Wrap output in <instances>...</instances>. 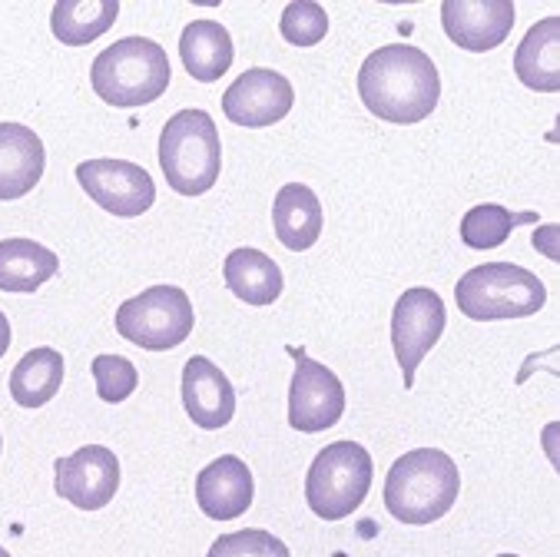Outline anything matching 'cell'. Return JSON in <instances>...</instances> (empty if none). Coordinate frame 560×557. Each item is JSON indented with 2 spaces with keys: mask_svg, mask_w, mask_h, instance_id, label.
I'll return each instance as SVG.
<instances>
[{
  "mask_svg": "<svg viewBox=\"0 0 560 557\" xmlns=\"http://www.w3.org/2000/svg\"><path fill=\"white\" fill-rule=\"evenodd\" d=\"M359 96L369 114L388 124H421L441 100L434 60L411 44H388L365 57L359 70Z\"/></svg>",
  "mask_w": 560,
  "mask_h": 557,
  "instance_id": "6da1fadb",
  "label": "cell"
},
{
  "mask_svg": "<svg viewBox=\"0 0 560 557\" xmlns=\"http://www.w3.org/2000/svg\"><path fill=\"white\" fill-rule=\"evenodd\" d=\"M462 472L441 449H415L401 455L385 478V508L401 524H434L455 508Z\"/></svg>",
  "mask_w": 560,
  "mask_h": 557,
  "instance_id": "7a4b0ae2",
  "label": "cell"
},
{
  "mask_svg": "<svg viewBox=\"0 0 560 557\" xmlns=\"http://www.w3.org/2000/svg\"><path fill=\"white\" fill-rule=\"evenodd\" d=\"M173 80V67L166 50L150 37H124L100 50L90 67L93 93L120 109L147 106L166 93Z\"/></svg>",
  "mask_w": 560,
  "mask_h": 557,
  "instance_id": "3957f363",
  "label": "cell"
},
{
  "mask_svg": "<svg viewBox=\"0 0 560 557\" xmlns=\"http://www.w3.org/2000/svg\"><path fill=\"white\" fill-rule=\"evenodd\" d=\"M160 166L179 196H202L222 170L219 130L206 109H179L160 134Z\"/></svg>",
  "mask_w": 560,
  "mask_h": 557,
  "instance_id": "277c9868",
  "label": "cell"
},
{
  "mask_svg": "<svg viewBox=\"0 0 560 557\" xmlns=\"http://www.w3.org/2000/svg\"><path fill=\"white\" fill-rule=\"evenodd\" d=\"M455 302L471 322H511L540 312L547 289L534 272L514 263H488L468 269L458 279Z\"/></svg>",
  "mask_w": 560,
  "mask_h": 557,
  "instance_id": "5b68a950",
  "label": "cell"
},
{
  "mask_svg": "<svg viewBox=\"0 0 560 557\" xmlns=\"http://www.w3.org/2000/svg\"><path fill=\"white\" fill-rule=\"evenodd\" d=\"M372 475V455L359 441H331L308 468L305 501L322 521H342L365 504Z\"/></svg>",
  "mask_w": 560,
  "mask_h": 557,
  "instance_id": "8992f818",
  "label": "cell"
},
{
  "mask_svg": "<svg viewBox=\"0 0 560 557\" xmlns=\"http://www.w3.org/2000/svg\"><path fill=\"white\" fill-rule=\"evenodd\" d=\"M192 302L179 286H150L117 309V332L147 352H170L192 336Z\"/></svg>",
  "mask_w": 560,
  "mask_h": 557,
  "instance_id": "52a82bcc",
  "label": "cell"
},
{
  "mask_svg": "<svg viewBox=\"0 0 560 557\" xmlns=\"http://www.w3.org/2000/svg\"><path fill=\"white\" fill-rule=\"evenodd\" d=\"M444 322H447V312H444V302L434 289L415 286V289L398 295L395 312H392V349H395V359L401 365L408 388L415 382L421 359L441 339Z\"/></svg>",
  "mask_w": 560,
  "mask_h": 557,
  "instance_id": "ba28073f",
  "label": "cell"
},
{
  "mask_svg": "<svg viewBox=\"0 0 560 557\" xmlns=\"http://www.w3.org/2000/svg\"><path fill=\"white\" fill-rule=\"evenodd\" d=\"M77 183L100 209L120 219L143 216L156 202L153 176L130 160H86L77 166Z\"/></svg>",
  "mask_w": 560,
  "mask_h": 557,
  "instance_id": "9c48e42d",
  "label": "cell"
},
{
  "mask_svg": "<svg viewBox=\"0 0 560 557\" xmlns=\"http://www.w3.org/2000/svg\"><path fill=\"white\" fill-rule=\"evenodd\" d=\"M54 475L57 495L80 511H100L120 491V459L106 444H83L80 452L57 459Z\"/></svg>",
  "mask_w": 560,
  "mask_h": 557,
  "instance_id": "30bf717a",
  "label": "cell"
},
{
  "mask_svg": "<svg viewBox=\"0 0 560 557\" xmlns=\"http://www.w3.org/2000/svg\"><path fill=\"white\" fill-rule=\"evenodd\" d=\"M295 375L289 385V425L295 431H325L346 415V388L328 365L295 356Z\"/></svg>",
  "mask_w": 560,
  "mask_h": 557,
  "instance_id": "8fae6325",
  "label": "cell"
},
{
  "mask_svg": "<svg viewBox=\"0 0 560 557\" xmlns=\"http://www.w3.org/2000/svg\"><path fill=\"white\" fill-rule=\"evenodd\" d=\"M295 103L292 83L269 67L246 70L236 83H230L226 96H222V114L236 127L262 130L279 124Z\"/></svg>",
  "mask_w": 560,
  "mask_h": 557,
  "instance_id": "7c38bea8",
  "label": "cell"
},
{
  "mask_svg": "<svg viewBox=\"0 0 560 557\" xmlns=\"http://www.w3.org/2000/svg\"><path fill=\"white\" fill-rule=\"evenodd\" d=\"M514 4L511 0H444L441 24L452 44L471 54H485L501 47L514 31Z\"/></svg>",
  "mask_w": 560,
  "mask_h": 557,
  "instance_id": "4fadbf2b",
  "label": "cell"
},
{
  "mask_svg": "<svg viewBox=\"0 0 560 557\" xmlns=\"http://www.w3.org/2000/svg\"><path fill=\"white\" fill-rule=\"evenodd\" d=\"M256 481L243 459L236 455H219L209 462L196 478V501L199 511L212 521H233L253 508Z\"/></svg>",
  "mask_w": 560,
  "mask_h": 557,
  "instance_id": "5bb4252c",
  "label": "cell"
},
{
  "mask_svg": "<svg viewBox=\"0 0 560 557\" xmlns=\"http://www.w3.org/2000/svg\"><path fill=\"white\" fill-rule=\"evenodd\" d=\"M183 405L192 425L215 431L226 428L236 415V392L219 365H212L206 356H192L183 369Z\"/></svg>",
  "mask_w": 560,
  "mask_h": 557,
  "instance_id": "9a60e30c",
  "label": "cell"
},
{
  "mask_svg": "<svg viewBox=\"0 0 560 557\" xmlns=\"http://www.w3.org/2000/svg\"><path fill=\"white\" fill-rule=\"evenodd\" d=\"M47 166L44 140L24 124H0V199L27 196Z\"/></svg>",
  "mask_w": 560,
  "mask_h": 557,
  "instance_id": "2e32d148",
  "label": "cell"
},
{
  "mask_svg": "<svg viewBox=\"0 0 560 557\" xmlns=\"http://www.w3.org/2000/svg\"><path fill=\"white\" fill-rule=\"evenodd\" d=\"M322 222L325 216H322V202L315 189H308L305 183H289L279 189L272 202V227L285 250L292 253L312 250L322 236Z\"/></svg>",
  "mask_w": 560,
  "mask_h": 557,
  "instance_id": "e0dca14e",
  "label": "cell"
},
{
  "mask_svg": "<svg viewBox=\"0 0 560 557\" xmlns=\"http://www.w3.org/2000/svg\"><path fill=\"white\" fill-rule=\"evenodd\" d=\"M514 73L537 93L560 90V18L537 21L514 54Z\"/></svg>",
  "mask_w": 560,
  "mask_h": 557,
  "instance_id": "ac0fdd59",
  "label": "cell"
},
{
  "mask_svg": "<svg viewBox=\"0 0 560 557\" xmlns=\"http://www.w3.org/2000/svg\"><path fill=\"white\" fill-rule=\"evenodd\" d=\"M179 57L192 80L212 83L233 67V37L215 21H192L179 37Z\"/></svg>",
  "mask_w": 560,
  "mask_h": 557,
  "instance_id": "d6986e66",
  "label": "cell"
},
{
  "mask_svg": "<svg viewBox=\"0 0 560 557\" xmlns=\"http://www.w3.org/2000/svg\"><path fill=\"white\" fill-rule=\"evenodd\" d=\"M222 276H226V286L236 299L249 302V305H272L282 295V269L272 256H266L262 250H233L226 256V266H222Z\"/></svg>",
  "mask_w": 560,
  "mask_h": 557,
  "instance_id": "ffe728a7",
  "label": "cell"
},
{
  "mask_svg": "<svg viewBox=\"0 0 560 557\" xmlns=\"http://www.w3.org/2000/svg\"><path fill=\"white\" fill-rule=\"evenodd\" d=\"M60 269L57 253L34 240H4L0 243V292L27 295L37 292Z\"/></svg>",
  "mask_w": 560,
  "mask_h": 557,
  "instance_id": "44dd1931",
  "label": "cell"
},
{
  "mask_svg": "<svg viewBox=\"0 0 560 557\" xmlns=\"http://www.w3.org/2000/svg\"><path fill=\"white\" fill-rule=\"evenodd\" d=\"M117 18V0H57L50 11V31L67 47H86L114 27Z\"/></svg>",
  "mask_w": 560,
  "mask_h": 557,
  "instance_id": "7402d4cb",
  "label": "cell"
},
{
  "mask_svg": "<svg viewBox=\"0 0 560 557\" xmlns=\"http://www.w3.org/2000/svg\"><path fill=\"white\" fill-rule=\"evenodd\" d=\"M63 372L67 362L57 349H31L11 372V398L21 408H40L47 402H54V395L63 385Z\"/></svg>",
  "mask_w": 560,
  "mask_h": 557,
  "instance_id": "603a6c76",
  "label": "cell"
},
{
  "mask_svg": "<svg viewBox=\"0 0 560 557\" xmlns=\"http://www.w3.org/2000/svg\"><path fill=\"white\" fill-rule=\"evenodd\" d=\"M534 219H537V212H511L498 202H481V206L465 212L462 240L471 250H494L511 236L514 227H521V222H534Z\"/></svg>",
  "mask_w": 560,
  "mask_h": 557,
  "instance_id": "cb8c5ba5",
  "label": "cell"
},
{
  "mask_svg": "<svg viewBox=\"0 0 560 557\" xmlns=\"http://www.w3.org/2000/svg\"><path fill=\"white\" fill-rule=\"evenodd\" d=\"M93 382H96V395L106 405H120L127 402L137 385H140V372L130 359L124 356H96L93 359Z\"/></svg>",
  "mask_w": 560,
  "mask_h": 557,
  "instance_id": "d4e9b609",
  "label": "cell"
},
{
  "mask_svg": "<svg viewBox=\"0 0 560 557\" xmlns=\"http://www.w3.org/2000/svg\"><path fill=\"white\" fill-rule=\"evenodd\" d=\"M279 31L292 47H315L328 34V14L322 4H312V0H295V4H285Z\"/></svg>",
  "mask_w": 560,
  "mask_h": 557,
  "instance_id": "484cf974",
  "label": "cell"
},
{
  "mask_svg": "<svg viewBox=\"0 0 560 557\" xmlns=\"http://www.w3.org/2000/svg\"><path fill=\"white\" fill-rule=\"evenodd\" d=\"M206 557H292V554L276 534H269L262 527H246L236 534L215 537Z\"/></svg>",
  "mask_w": 560,
  "mask_h": 557,
  "instance_id": "4316f807",
  "label": "cell"
},
{
  "mask_svg": "<svg viewBox=\"0 0 560 557\" xmlns=\"http://www.w3.org/2000/svg\"><path fill=\"white\" fill-rule=\"evenodd\" d=\"M11 339H14L11 322H8V315H4V312H0V359L8 356V349H11Z\"/></svg>",
  "mask_w": 560,
  "mask_h": 557,
  "instance_id": "83f0119b",
  "label": "cell"
},
{
  "mask_svg": "<svg viewBox=\"0 0 560 557\" xmlns=\"http://www.w3.org/2000/svg\"><path fill=\"white\" fill-rule=\"evenodd\" d=\"M0 557H11V554H8V550H4V547H0Z\"/></svg>",
  "mask_w": 560,
  "mask_h": 557,
  "instance_id": "f1b7e54d",
  "label": "cell"
},
{
  "mask_svg": "<svg viewBox=\"0 0 560 557\" xmlns=\"http://www.w3.org/2000/svg\"><path fill=\"white\" fill-rule=\"evenodd\" d=\"M498 557H517V554H498Z\"/></svg>",
  "mask_w": 560,
  "mask_h": 557,
  "instance_id": "f546056e",
  "label": "cell"
},
{
  "mask_svg": "<svg viewBox=\"0 0 560 557\" xmlns=\"http://www.w3.org/2000/svg\"><path fill=\"white\" fill-rule=\"evenodd\" d=\"M0 449H4V438H0Z\"/></svg>",
  "mask_w": 560,
  "mask_h": 557,
  "instance_id": "4dcf8cb0",
  "label": "cell"
}]
</instances>
